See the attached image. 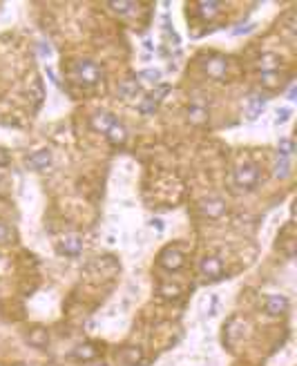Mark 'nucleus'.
<instances>
[{
    "mask_svg": "<svg viewBox=\"0 0 297 366\" xmlns=\"http://www.w3.org/2000/svg\"><path fill=\"white\" fill-rule=\"evenodd\" d=\"M72 76H74V80L81 85H96L103 78V69L92 61H78L72 69Z\"/></svg>",
    "mask_w": 297,
    "mask_h": 366,
    "instance_id": "nucleus-1",
    "label": "nucleus"
},
{
    "mask_svg": "<svg viewBox=\"0 0 297 366\" xmlns=\"http://www.w3.org/2000/svg\"><path fill=\"white\" fill-rule=\"evenodd\" d=\"M257 181H259V168H257L255 163L243 161V163L237 165V170H235V183H237V187H241V190H252V187L257 185Z\"/></svg>",
    "mask_w": 297,
    "mask_h": 366,
    "instance_id": "nucleus-2",
    "label": "nucleus"
},
{
    "mask_svg": "<svg viewBox=\"0 0 297 366\" xmlns=\"http://www.w3.org/2000/svg\"><path fill=\"white\" fill-rule=\"evenodd\" d=\"M157 263L161 268H166V270H179L185 263V254L181 252L179 248H175V245H168V248H163L161 252H159Z\"/></svg>",
    "mask_w": 297,
    "mask_h": 366,
    "instance_id": "nucleus-3",
    "label": "nucleus"
},
{
    "mask_svg": "<svg viewBox=\"0 0 297 366\" xmlns=\"http://www.w3.org/2000/svg\"><path fill=\"white\" fill-rule=\"evenodd\" d=\"M56 250H59V254H65V257H78L83 252V239L78 235H67L59 241Z\"/></svg>",
    "mask_w": 297,
    "mask_h": 366,
    "instance_id": "nucleus-4",
    "label": "nucleus"
},
{
    "mask_svg": "<svg viewBox=\"0 0 297 366\" xmlns=\"http://www.w3.org/2000/svg\"><path fill=\"white\" fill-rule=\"evenodd\" d=\"M199 270H201L203 277H208V279H221V275H224V263H221L219 257H203L201 263H199Z\"/></svg>",
    "mask_w": 297,
    "mask_h": 366,
    "instance_id": "nucleus-5",
    "label": "nucleus"
},
{
    "mask_svg": "<svg viewBox=\"0 0 297 366\" xmlns=\"http://www.w3.org/2000/svg\"><path fill=\"white\" fill-rule=\"evenodd\" d=\"M199 210L206 214L208 219H219L221 214L226 212V201L219 199V196H208L199 203Z\"/></svg>",
    "mask_w": 297,
    "mask_h": 366,
    "instance_id": "nucleus-6",
    "label": "nucleus"
},
{
    "mask_svg": "<svg viewBox=\"0 0 297 366\" xmlns=\"http://www.w3.org/2000/svg\"><path fill=\"white\" fill-rule=\"evenodd\" d=\"M226 67H228V62H226V58H221V56H210V58H206V62H203L206 74L210 76V78H215V80L224 78V76H226Z\"/></svg>",
    "mask_w": 297,
    "mask_h": 366,
    "instance_id": "nucleus-7",
    "label": "nucleus"
},
{
    "mask_svg": "<svg viewBox=\"0 0 297 366\" xmlns=\"http://www.w3.org/2000/svg\"><path fill=\"white\" fill-rule=\"evenodd\" d=\"M25 165L29 170H45L47 165H52V152L50 150H36L25 159Z\"/></svg>",
    "mask_w": 297,
    "mask_h": 366,
    "instance_id": "nucleus-8",
    "label": "nucleus"
},
{
    "mask_svg": "<svg viewBox=\"0 0 297 366\" xmlns=\"http://www.w3.org/2000/svg\"><path fill=\"white\" fill-rule=\"evenodd\" d=\"M288 310V299L284 295H268L266 297V312L270 317H277V315H284Z\"/></svg>",
    "mask_w": 297,
    "mask_h": 366,
    "instance_id": "nucleus-9",
    "label": "nucleus"
},
{
    "mask_svg": "<svg viewBox=\"0 0 297 366\" xmlns=\"http://www.w3.org/2000/svg\"><path fill=\"white\" fill-rule=\"evenodd\" d=\"M90 123H92V127H94L96 132L105 134L114 123H117V116H114L112 112H96V114L90 119Z\"/></svg>",
    "mask_w": 297,
    "mask_h": 366,
    "instance_id": "nucleus-10",
    "label": "nucleus"
},
{
    "mask_svg": "<svg viewBox=\"0 0 297 366\" xmlns=\"http://www.w3.org/2000/svg\"><path fill=\"white\" fill-rule=\"evenodd\" d=\"M27 344L34 348H45L47 344H50V330L43 328V326H36V328H32L27 333Z\"/></svg>",
    "mask_w": 297,
    "mask_h": 366,
    "instance_id": "nucleus-11",
    "label": "nucleus"
},
{
    "mask_svg": "<svg viewBox=\"0 0 297 366\" xmlns=\"http://www.w3.org/2000/svg\"><path fill=\"white\" fill-rule=\"evenodd\" d=\"M188 119L194 125H203L208 121V107L201 101H192L188 107Z\"/></svg>",
    "mask_w": 297,
    "mask_h": 366,
    "instance_id": "nucleus-12",
    "label": "nucleus"
},
{
    "mask_svg": "<svg viewBox=\"0 0 297 366\" xmlns=\"http://www.w3.org/2000/svg\"><path fill=\"white\" fill-rule=\"evenodd\" d=\"M279 65H282V58L277 56V54H261L259 58H257V69L261 71V74H266V71H277Z\"/></svg>",
    "mask_w": 297,
    "mask_h": 366,
    "instance_id": "nucleus-13",
    "label": "nucleus"
},
{
    "mask_svg": "<svg viewBox=\"0 0 297 366\" xmlns=\"http://www.w3.org/2000/svg\"><path fill=\"white\" fill-rule=\"evenodd\" d=\"M141 94V85L136 83L134 78H125L119 83V96L125 98V101H130V98H136Z\"/></svg>",
    "mask_w": 297,
    "mask_h": 366,
    "instance_id": "nucleus-14",
    "label": "nucleus"
},
{
    "mask_svg": "<svg viewBox=\"0 0 297 366\" xmlns=\"http://www.w3.org/2000/svg\"><path fill=\"white\" fill-rule=\"evenodd\" d=\"M105 136H108V141L112 143V145L119 147V145H123V143L127 141V129L117 121V123H114L112 127H110L108 132H105Z\"/></svg>",
    "mask_w": 297,
    "mask_h": 366,
    "instance_id": "nucleus-15",
    "label": "nucleus"
},
{
    "mask_svg": "<svg viewBox=\"0 0 297 366\" xmlns=\"http://www.w3.org/2000/svg\"><path fill=\"white\" fill-rule=\"evenodd\" d=\"M264 105H266L264 94L252 92L250 96H248V119H257V116L261 114V110H264Z\"/></svg>",
    "mask_w": 297,
    "mask_h": 366,
    "instance_id": "nucleus-16",
    "label": "nucleus"
},
{
    "mask_svg": "<svg viewBox=\"0 0 297 366\" xmlns=\"http://www.w3.org/2000/svg\"><path fill=\"white\" fill-rule=\"evenodd\" d=\"M119 357H121L127 366H136V364L143 362V351L136 348V346H127V348H123V351L119 353Z\"/></svg>",
    "mask_w": 297,
    "mask_h": 366,
    "instance_id": "nucleus-17",
    "label": "nucleus"
},
{
    "mask_svg": "<svg viewBox=\"0 0 297 366\" xmlns=\"http://www.w3.org/2000/svg\"><path fill=\"white\" fill-rule=\"evenodd\" d=\"M221 11V2H215V0H201V2H197V13L201 18H208V20H210V18H215L217 13Z\"/></svg>",
    "mask_w": 297,
    "mask_h": 366,
    "instance_id": "nucleus-18",
    "label": "nucleus"
},
{
    "mask_svg": "<svg viewBox=\"0 0 297 366\" xmlns=\"http://www.w3.org/2000/svg\"><path fill=\"white\" fill-rule=\"evenodd\" d=\"M72 355L76 357V360H81V362H90V360H94V357L99 355V348H96L94 344H81V346L74 348Z\"/></svg>",
    "mask_w": 297,
    "mask_h": 366,
    "instance_id": "nucleus-19",
    "label": "nucleus"
},
{
    "mask_svg": "<svg viewBox=\"0 0 297 366\" xmlns=\"http://www.w3.org/2000/svg\"><path fill=\"white\" fill-rule=\"evenodd\" d=\"M273 174H275V179H286L291 174V159L277 154V161L273 165Z\"/></svg>",
    "mask_w": 297,
    "mask_h": 366,
    "instance_id": "nucleus-20",
    "label": "nucleus"
},
{
    "mask_svg": "<svg viewBox=\"0 0 297 366\" xmlns=\"http://www.w3.org/2000/svg\"><path fill=\"white\" fill-rule=\"evenodd\" d=\"M259 83H261V87H266V89H277L279 85H282V76H279L277 71H266V74L259 76Z\"/></svg>",
    "mask_w": 297,
    "mask_h": 366,
    "instance_id": "nucleus-21",
    "label": "nucleus"
},
{
    "mask_svg": "<svg viewBox=\"0 0 297 366\" xmlns=\"http://www.w3.org/2000/svg\"><path fill=\"white\" fill-rule=\"evenodd\" d=\"M157 107H159V103L148 94V96H145L143 101L136 105V110H139V114H143V116H152L154 112H157Z\"/></svg>",
    "mask_w": 297,
    "mask_h": 366,
    "instance_id": "nucleus-22",
    "label": "nucleus"
},
{
    "mask_svg": "<svg viewBox=\"0 0 297 366\" xmlns=\"http://www.w3.org/2000/svg\"><path fill=\"white\" fill-rule=\"evenodd\" d=\"M293 152H295V143H293V138H279V143H277V154H279V156H288V159H291Z\"/></svg>",
    "mask_w": 297,
    "mask_h": 366,
    "instance_id": "nucleus-23",
    "label": "nucleus"
},
{
    "mask_svg": "<svg viewBox=\"0 0 297 366\" xmlns=\"http://www.w3.org/2000/svg\"><path fill=\"white\" fill-rule=\"evenodd\" d=\"M136 76L141 80H148V83H154V85L161 83V69H141Z\"/></svg>",
    "mask_w": 297,
    "mask_h": 366,
    "instance_id": "nucleus-24",
    "label": "nucleus"
},
{
    "mask_svg": "<svg viewBox=\"0 0 297 366\" xmlns=\"http://www.w3.org/2000/svg\"><path fill=\"white\" fill-rule=\"evenodd\" d=\"M108 7L112 9V11H117V13H121V16H125V13H130L132 9L136 7L134 2H127V0H121V2H108Z\"/></svg>",
    "mask_w": 297,
    "mask_h": 366,
    "instance_id": "nucleus-25",
    "label": "nucleus"
},
{
    "mask_svg": "<svg viewBox=\"0 0 297 366\" xmlns=\"http://www.w3.org/2000/svg\"><path fill=\"white\" fill-rule=\"evenodd\" d=\"M159 295H163V297H168V299H177L181 295V288L177 284H163L161 288H159Z\"/></svg>",
    "mask_w": 297,
    "mask_h": 366,
    "instance_id": "nucleus-26",
    "label": "nucleus"
},
{
    "mask_svg": "<svg viewBox=\"0 0 297 366\" xmlns=\"http://www.w3.org/2000/svg\"><path fill=\"white\" fill-rule=\"evenodd\" d=\"M291 114H293V110H291V107H279V110H277V119H275V123H277V125L286 123V121L291 119Z\"/></svg>",
    "mask_w": 297,
    "mask_h": 366,
    "instance_id": "nucleus-27",
    "label": "nucleus"
},
{
    "mask_svg": "<svg viewBox=\"0 0 297 366\" xmlns=\"http://www.w3.org/2000/svg\"><path fill=\"white\" fill-rule=\"evenodd\" d=\"M168 92H170V85H161V83H159V87H157V89H154V92H150V96H152V98H154V101H157V103H159V101H161V98H163V96H166V94H168Z\"/></svg>",
    "mask_w": 297,
    "mask_h": 366,
    "instance_id": "nucleus-28",
    "label": "nucleus"
},
{
    "mask_svg": "<svg viewBox=\"0 0 297 366\" xmlns=\"http://www.w3.org/2000/svg\"><path fill=\"white\" fill-rule=\"evenodd\" d=\"M9 239H11V230L2 221H0V244H7Z\"/></svg>",
    "mask_w": 297,
    "mask_h": 366,
    "instance_id": "nucleus-29",
    "label": "nucleus"
},
{
    "mask_svg": "<svg viewBox=\"0 0 297 366\" xmlns=\"http://www.w3.org/2000/svg\"><path fill=\"white\" fill-rule=\"evenodd\" d=\"M252 29H255V25H239V27H235L230 34H233V36H241V34H250Z\"/></svg>",
    "mask_w": 297,
    "mask_h": 366,
    "instance_id": "nucleus-30",
    "label": "nucleus"
},
{
    "mask_svg": "<svg viewBox=\"0 0 297 366\" xmlns=\"http://www.w3.org/2000/svg\"><path fill=\"white\" fill-rule=\"evenodd\" d=\"M38 54L41 58H52V47L47 43H38Z\"/></svg>",
    "mask_w": 297,
    "mask_h": 366,
    "instance_id": "nucleus-31",
    "label": "nucleus"
},
{
    "mask_svg": "<svg viewBox=\"0 0 297 366\" xmlns=\"http://www.w3.org/2000/svg\"><path fill=\"white\" fill-rule=\"evenodd\" d=\"M9 161H11L9 152H7L5 147H0V168H7V165H9Z\"/></svg>",
    "mask_w": 297,
    "mask_h": 366,
    "instance_id": "nucleus-32",
    "label": "nucleus"
},
{
    "mask_svg": "<svg viewBox=\"0 0 297 366\" xmlns=\"http://www.w3.org/2000/svg\"><path fill=\"white\" fill-rule=\"evenodd\" d=\"M150 226H152L154 230H159V232L166 230V221H163V219H159V217H157V219H152V221H150Z\"/></svg>",
    "mask_w": 297,
    "mask_h": 366,
    "instance_id": "nucleus-33",
    "label": "nucleus"
},
{
    "mask_svg": "<svg viewBox=\"0 0 297 366\" xmlns=\"http://www.w3.org/2000/svg\"><path fill=\"white\" fill-rule=\"evenodd\" d=\"M47 78L52 80L54 85H60V80H59V76H56V71L52 69V67H47Z\"/></svg>",
    "mask_w": 297,
    "mask_h": 366,
    "instance_id": "nucleus-34",
    "label": "nucleus"
},
{
    "mask_svg": "<svg viewBox=\"0 0 297 366\" xmlns=\"http://www.w3.org/2000/svg\"><path fill=\"white\" fill-rule=\"evenodd\" d=\"M295 96H297V87H291V89H288V94H286V98H288V101H295Z\"/></svg>",
    "mask_w": 297,
    "mask_h": 366,
    "instance_id": "nucleus-35",
    "label": "nucleus"
},
{
    "mask_svg": "<svg viewBox=\"0 0 297 366\" xmlns=\"http://www.w3.org/2000/svg\"><path fill=\"white\" fill-rule=\"evenodd\" d=\"M143 47L148 49V52H154V45H152V40H150V38H145V40H143Z\"/></svg>",
    "mask_w": 297,
    "mask_h": 366,
    "instance_id": "nucleus-36",
    "label": "nucleus"
},
{
    "mask_svg": "<svg viewBox=\"0 0 297 366\" xmlns=\"http://www.w3.org/2000/svg\"><path fill=\"white\" fill-rule=\"evenodd\" d=\"M96 366H108V364H96Z\"/></svg>",
    "mask_w": 297,
    "mask_h": 366,
    "instance_id": "nucleus-37",
    "label": "nucleus"
},
{
    "mask_svg": "<svg viewBox=\"0 0 297 366\" xmlns=\"http://www.w3.org/2000/svg\"><path fill=\"white\" fill-rule=\"evenodd\" d=\"M18 366H27V364H18Z\"/></svg>",
    "mask_w": 297,
    "mask_h": 366,
    "instance_id": "nucleus-38",
    "label": "nucleus"
},
{
    "mask_svg": "<svg viewBox=\"0 0 297 366\" xmlns=\"http://www.w3.org/2000/svg\"><path fill=\"white\" fill-rule=\"evenodd\" d=\"M0 179H2V177H0Z\"/></svg>",
    "mask_w": 297,
    "mask_h": 366,
    "instance_id": "nucleus-39",
    "label": "nucleus"
}]
</instances>
